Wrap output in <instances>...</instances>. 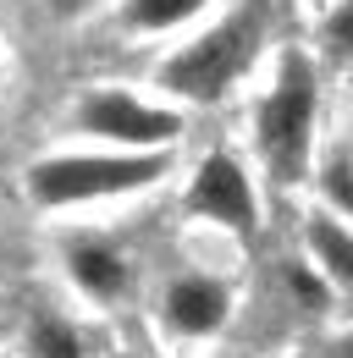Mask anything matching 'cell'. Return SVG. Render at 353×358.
Returning <instances> with one entry per match:
<instances>
[{"label": "cell", "instance_id": "1", "mask_svg": "<svg viewBox=\"0 0 353 358\" xmlns=\"http://www.w3.org/2000/svg\"><path fill=\"white\" fill-rule=\"evenodd\" d=\"M260 28H265V0L237 6L226 22H216L205 39H193L188 50H176L160 66V89L182 94L193 105H216L221 94L232 89V78L249 66V55L260 45Z\"/></svg>", "mask_w": 353, "mask_h": 358}, {"label": "cell", "instance_id": "2", "mask_svg": "<svg viewBox=\"0 0 353 358\" xmlns=\"http://www.w3.org/2000/svg\"><path fill=\"white\" fill-rule=\"evenodd\" d=\"M309 127H314V72L298 50H287L282 78L260 105V155L276 182H298L309 171Z\"/></svg>", "mask_w": 353, "mask_h": 358}, {"label": "cell", "instance_id": "3", "mask_svg": "<svg viewBox=\"0 0 353 358\" xmlns=\"http://www.w3.org/2000/svg\"><path fill=\"white\" fill-rule=\"evenodd\" d=\"M166 177V155H72V160H39L28 171L34 204H78L105 193H132Z\"/></svg>", "mask_w": 353, "mask_h": 358}, {"label": "cell", "instance_id": "4", "mask_svg": "<svg viewBox=\"0 0 353 358\" xmlns=\"http://www.w3.org/2000/svg\"><path fill=\"white\" fill-rule=\"evenodd\" d=\"M188 215L221 221V226H232L237 237L254 231V187H249V177L237 171L232 155H210V160L199 166V177L188 187Z\"/></svg>", "mask_w": 353, "mask_h": 358}, {"label": "cell", "instance_id": "5", "mask_svg": "<svg viewBox=\"0 0 353 358\" xmlns=\"http://www.w3.org/2000/svg\"><path fill=\"white\" fill-rule=\"evenodd\" d=\"M78 127L99 133V138H116V143H166V138H176L182 122L172 110H149V105L111 89V94H88L78 105Z\"/></svg>", "mask_w": 353, "mask_h": 358}, {"label": "cell", "instance_id": "6", "mask_svg": "<svg viewBox=\"0 0 353 358\" xmlns=\"http://www.w3.org/2000/svg\"><path fill=\"white\" fill-rule=\"evenodd\" d=\"M226 320V287L210 275H182L166 287V325L176 336H210Z\"/></svg>", "mask_w": 353, "mask_h": 358}, {"label": "cell", "instance_id": "7", "mask_svg": "<svg viewBox=\"0 0 353 358\" xmlns=\"http://www.w3.org/2000/svg\"><path fill=\"white\" fill-rule=\"evenodd\" d=\"M67 270H72V281L83 287L88 298H116L127 287V265L105 243H72L67 248Z\"/></svg>", "mask_w": 353, "mask_h": 358}, {"label": "cell", "instance_id": "8", "mask_svg": "<svg viewBox=\"0 0 353 358\" xmlns=\"http://www.w3.org/2000/svg\"><path fill=\"white\" fill-rule=\"evenodd\" d=\"M309 248H314L320 270H326L342 292H353V231H342V226L326 221V215H314V221H309Z\"/></svg>", "mask_w": 353, "mask_h": 358}, {"label": "cell", "instance_id": "9", "mask_svg": "<svg viewBox=\"0 0 353 358\" xmlns=\"http://www.w3.org/2000/svg\"><path fill=\"white\" fill-rule=\"evenodd\" d=\"M188 11H199V0H127L122 17H127L132 28H172Z\"/></svg>", "mask_w": 353, "mask_h": 358}, {"label": "cell", "instance_id": "10", "mask_svg": "<svg viewBox=\"0 0 353 358\" xmlns=\"http://www.w3.org/2000/svg\"><path fill=\"white\" fill-rule=\"evenodd\" d=\"M34 353L39 358H83V348H78L72 325H61V320H34Z\"/></svg>", "mask_w": 353, "mask_h": 358}, {"label": "cell", "instance_id": "11", "mask_svg": "<svg viewBox=\"0 0 353 358\" xmlns=\"http://www.w3.org/2000/svg\"><path fill=\"white\" fill-rule=\"evenodd\" d=\"M326 193H331L337 204H353V143H342V149L331 155V166H326Z\"/></svg>", "mask_w": 353, "mask_h": 358}, {"label": "cell", "instance_id": "12", "mask_svg": "<svg viewBox=\"0 0 353 358\" xmlns=\"http://www.w3.org/2000/svg\"><path fill=\"white\" fill-rule=\"evenodd\" d=\"M326 50H331V55H353V0L326 22Z\"/></svg>", "mask_w": 353, "mask_h": 358}, {"label": "cell", "instance_id": "13", "mask_svg": "<svg viewBox=\"0 0 353 358\" xmlns=\"http://www.w3.org/2000/svg\"><path fill=\"white\" fill-rule=\"evenodd\" d=\"M83 6H88V0H50V11H55V17H78Z\"/></svg>", "mask_w": 353, "mask_h": 358}, {"label": "cell", "instance_id": "14", "mask_svg": "<svg viewBox=\"0 0 353 358\" xmlns=\"http://www.w3.org/2000/svg\"><path fill=\"white\" fill-rule=\"evenodd\" d=\"M348 353H353V342H348Z\"/></svg>", "mask_w": 353, "mask_h": 358}]
</instances>
